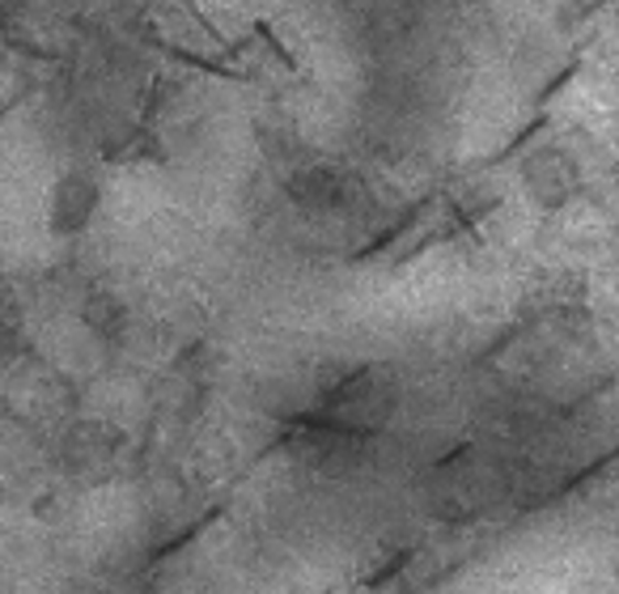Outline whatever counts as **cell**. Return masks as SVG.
Here are the masks:
<instances>
[{"instance_id": "3957f363", "label": "cell", "mask_w": 619, "mask_h": 594, "mask_svg": "<svg viewBox=\"0 0 619 594\" xmlns=\"http://www.w3.org/2000/svg\"><path fill=\"white\" fill-rule=\"evenodd\" d=\"M103 209V183L94 170H64L52 188V204H47V225L55 234H82Z\"/></svg>"}, {"instance_id": "6da1fadb", "label": "cell", "mask_w": 619, "mask_h": 594, "mask_svg": "<svg viewBox=\"0 0 619 594\" xmlns=\"http://www.w3.org/2000/svg\"><path fill=\"white\" fill-rule=\"evenodd\" d=\"M522 188L531 191L538 209H565L568 200L581 191V162L568 153L565 145H538L535 153L522 158Z\"/></svg>"}, {"instance_id": "277c9868", "label": "cell", "mask_w": 619, "mask_h": 594, "mask_svg": "<svg viewBox=\"0 0 619 594\" xmlns=\"http://www.w3.org/2000/svg\"><path fill=\"white\" fill-rule=\"evenodd\" d=\"M26 349V327H22V306L18 297L0 285V361H13Z\"/></svg>"}, {"instance_id": "7a4b0ae2", "label": "cell", "mask_w": 619, "mask_h": 594, "mask_svg": "<svg viewBox=\"0 0 619 594\" xmlns=\"http://www.w3.org/2000/svg\"><path fill=\"white\" fill-rule=\"evenodd\" d=\"M285 191L294 195V204L306 209V213H344L356 200V179L331 162H310L297 166L289 174V183H285Z\"/></svg>"}]
</instances>
